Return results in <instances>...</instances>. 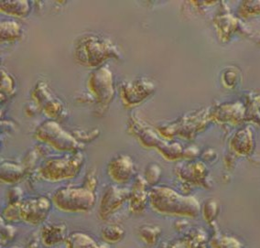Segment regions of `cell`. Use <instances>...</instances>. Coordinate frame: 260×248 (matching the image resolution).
<instances>
[{"label": "cell", "instance_id": "obj_1", "mask_svg": "<svg viewBox=\"0 0 260 248\" xmlns=\"http://www.w3.org/2000/svg\"><path fill=\"white\" fill-rule=\"evenodd\" d=\"M149 201L155 211L164 215L195 217L200 211L195 199L181 196L167 188H154L149 194Z\"/></svg>", "mask_w": 260, "mask_h": 248}, {"label": "cell", "instance_id": "obj_2", "mask_svg": "<svg viewBox=\"0 0 260 248\" xmlns=\"http://www.w3.org/2000/svg\"><path fill=\"white\" fill-rule=\"evenodd\" d=\"M95 195L87 188H61L53 195V202L65 212H87L95 204Z\"/></svg>", "mask_w": 260, "mask_h": 248}, {"label": "cell", "instance_id": "obj_3", "mask_svg": "<svg viewBox=\"0 0 260 248\" xmlns=\"http://www.w3.org/2000/svg\"><path fill=\"white\" fill-rule=\"evenodd\" d=\"M84 163L83 155L80 153L65 156L60 159H50L42 166L41 173L43 178L58 182L75 177Z\"/></svg>", "mask_w": 260, "mask_h": 248}, {"label": "cell", "instance_id": "obj_4", "mask_svg": "<svg viewBox=\"0 0 260 248\" xmlns=\"http://www.w3.org/2000/svg\"><path fill=\"white\" fill-rule=\"evenodd\" d=\"M51 209V201L45 197L28 199L19 204L20 219L28 225H40L46 220Z\"/></svg>", "mask_w": 260, "mask_h": 248}, {"label": "cell", "instance_id": "obj_5", "mask_svg": "<svg viewBox=\"0 0 260 248\" xmlns=\"http://www.w3.org/2000/svg\"><path fill=\"white\" fill-rule=\"evenodd\" d=\"M130 192L125 189L109 186L103 195L99 206V216L102 220L110 218L127 199H129Z\"/></svg>", "mask_w": 260, "mask_h": 248}, {"label": "cell", "instance_id": "obj_6", "mask_svg": "<svg viewBox=\"0 0 260 248\" xmlns=\"http://www.w3.org/2000/svg\"><path fill=\"white\" fill-rule=\"evenodd\" d=\"M108 173L116 183H126L134 173L132 159L125 155L117 156L108 165Z\"/></svg>", "mask_w": 260, "mask_h": 248}, {"label": "cell", "instance_id": "obj_7", "mask_svg": "<svg viewBox=\"0 0 260 248\" xmlns=\"http://www.w3.org/2000/svg\"><path fill=\"white\" fill-rule=\"evenodd\" d=\"M148 193L146 191V182L143 178L138 177L136 179L135 183L130 192L129 196V211L131 214L140 216L144 212L147 201H148Z\"/></svg>", "mask_w": 260, "mask_h": 248}, {"label": "cell", "instance_id": "obj_8", "mask_svg": "<svg viewBox=\"0 0 260 248\" xmlns=\"http://www.w3.org/2000/svg\"><path fill=\"white\" fill-rule=\"evenodd\" d=\"M69 234L64 224H50L44 225L41 231V239L47 247H51L65 242Z\"/></svg>", "mask_w": 260, "mask_h": 248}, {"label": "cell", "instance_id": "obj_9", "mask_svg": "<svg viewBox=\"0 0 260 248\" xmlns=\"http://www.w3.org/2000/svg\"><path fill=\"white\" fill-rule=\"evenodd\" d=\"M67 248H110L107 243H98L89 234L83 232H74L65 241Z\"/></svg>", "mask_w": 260, "mask_h": 248}, {"label": "cell", "instance_id": "obj_10", "mask_svg": "<svg viewBox=\"0 0 260 248\" xmlns=\"http://www.w3.org/2000/svg\"><path fill=\"white\" fill-rule=\"evenodd\" d=\"M103 241L107 244L121 242L125 235V231L120 225L105 226L101 231Z\"/></svg>", "mask_w": 260, "mask_h": 248}, {"label": "cell", "instance_id": "obj_11", "mask_svg": "<svg viewBox=\"0 0 260 248\" xmlns=\"http://www.w3.org/2000/svg\"><path fill=\"white\" fill-rule=\"evenodd\" d=\"M138 233L142 242L149 245H154L158 242L161 231L158 226L155 225H141Z\"/></svg>", "mask_w": 260, "mask_h": 248}, {"label": "cell", "instance_id": "obj_12", "mask_svg": "<svg viewBox=\"0 0 260 248\" xmlns=\"http://www.w3.org/2000/svg\"><path fill=\"white\" fill-rule=\"evenodd\" d=\"M23 176V169L18 165L5 163L1 168V180L7 183H16Z\"/></svg>", "mask_w": 260, "mask_h": 248}, {"label": "cell", "instance_id": "obj_13", "mask_svg": "<svg viewBox=\"0 0 260 248\" xmlns=\"http://www.w3.org/2000/svg\"><path fill=\"white\" fill-rule=\"evenodd\" d=\"M159 167L157 165H149L148 169L145 171V177H146V182L149 183H155L158 181L159 178Z\"/></svg>", "mask_w": 260, "mask_h": 248}, {"label": "cell", "instance_id": "obj_14", "mask_svg": "<svg viewBox=\"0 0 260 248\" xmlns=\"http://www.w3.org/2000/svg\"><path fill=\"white\" fill-rule=\"evenodd\" d=\"M15 234H16V230L10 225H7L4 228H1V241H9V240H12L14 237Z\"/></svg>", "mask_w": 260, "mask_h": 248}, {"label": "cell", "instance_id": "obj_15", "mask_svg": "<svg viewBox=\"0 0 260 248\" xmlns=\"http://www.w3.org/2000/svg\"><path fill=\"white\" fill-rule=\"evenodd\" d=\"M34 248H38V247H34Z\"/></svg>", "mask_w": 260, "mask_h": 248}]
</instances>
